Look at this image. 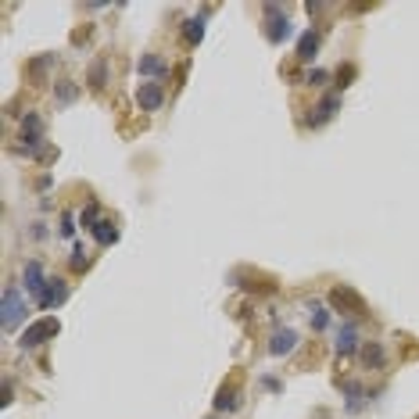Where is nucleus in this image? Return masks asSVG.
<instances>
[{"label": "nucleus", "mask_w": 419, "mask_h": 419, "mask_svg": "<svg viewBox=\"0 0 419 419\" xmlns=\"http://www.w3.org/2000/svg\"><path fill=\"white\" fill-rule=\"evenodd\" d=\"M25 319V301H22V290L18 287H4V297H0V326L4 334L18 330Z\"/></svg>", "instance_id": "obj_1"}, {"label": "nucleus", "mask_w": 419, "mask_h": 419, "mask_svg": "<svg viewBox=\"0 0 419 419\" xmlns=\"http://www.w3.org/2000/svg\"><path fill=\"white\" fill-rule=\"evenodd\" d=\"M261 18H266V36L273 43H283L290 36V15L280 4H261Z\"/></svg>", "instance_id": "obj_2"}, {"label": "nucleus", "mask_w": 419, "mask_h": 419, "mask_svg": "<svg viewBox=\"0 0 419 419\" xmlns=\"http://www.w3.org/2000/svg\"><path fill=\"white\" fill-rule=\"evenodd\" d=\"M61 334V323L54 319V316H47V319H40V323H33L25 334H22V341H18V348L22 351H33V348H40V344H47L50 337H58Z\"/></svg>", "instance_id": "obj_3"}, {"label": "nucleus", "mask_w": 419, "mask_h": 419, "mask_svg": "<svg viewBox=\"0 0 419 419\" xmlns=\"http://www.w3.org/2000/svg\"><path fill=\"white\" fill-rule=\"evenodd\" d=\"M40 140H43V119H40L36 112H29V115L22 119V129H18V151H22V154H36Z\"/></svg>", "instance_id": "obj_4"}, {"label": "nucleus", "mask_w": 419, "mask_h": 419, "mask_svg": "<svg viewBox=\"0 0 419 419\" xmlns=\"http://www.w3.org/2000/svg\"><path fill=\"white\" fill-rule=\"evenodd\" d=\"M330 308L344 312V316H365L362 297H358L355 290H348V287H334V290H330Z\"/></svg>", "instance_id": "obj_5"}, {"label": "nucleus", "mask_w": 419, "mask_h": 419, "mask_svg": "<svg viewBox=\"0 0 419 419\" xmlns=\"http://www.w3.org/2000/svg\"><path fill=\"white\" fill-rule=\"evenodd\" d=\"M266 348H269V355H276V358L290 355V351L297 348V330H294V326H276Z\"/></svg>", "instance_id": "obj_6"}, {"label": "nucleus", "mask_w": 419, "mask_h": 419, "mask_svg": "<svg viewBox=\"0 0 419 419\" xmlns=\"http://www.w3.org/2000/svg\"><path fill=\"white\" fill-rule=\"evenodd\" d=\"M136 104H140V112H158L162 104H165L162 83H143V86L136 90Z\"/></svg>", "instance_id": "obj_7"}, {"label": "nucleus", "mask_w": 419, "mask_h": 419, "mask_svg": "<svg viewBox=\"0 0 419 419\" xmlns=\"http://www.w3.org/2000/svg\"><path fill=\"white\" fill-rule=\"evenodd\" d=\"M65 297H69V287H65V280H47V287H43V294L36 297V305H40L43 312H50V308H58Z\"/></svg>", "instance_id": "obj_8"}, {"label": "nucleus", "mask_w": 419, "mask_h": 419, "mask_svg": "<svg viewBox=\"0 0 419 419\" xmlns=\"http://www.w3.org/2000/svg\"><path fill=\"white\" fill-rule=\"evenodd\" d=\"M22 287H25L33 297H40V294H43L47 276H43V266H40V261H25V266H22Z\"/></svg>", "instance_id": "obj_9"}, {"label": "nucleus", "mask_w": 419, "mask_h": 419, "mask_svg": "<svg viewBox=\"0 0 419 419\" xmlns=\"http://www.w3.org/2000/svg\"><path fill=\"white\" fill-rule=\"evenodd\" d=\"M355 351H362V348H358V326L348 319V323L341 326V334H337V358H348V355H355Z\"/></svg>", "instance_id": "obj_10"}, {"label": "nucleus", "mask_w": 419, "mask_h": 419, "mask_svg": "<svg viewBox=\"0 0 419 419\" xmlns=\"http://www.w3.org/2000/svg\"><path fill=\"white\" fill-rule=\"evenodd\" d=\"M136 69H140V76H151L154 83H162V79L169 76V65H165L158 54H143V58L136 61Z\"/></svg>", "instance_id": "obj_11"}, {"label": "nucleus", "mask_w": 419, "mask_h": 419, "mask_svg": "<svg viewBox=\"0 0 419 419\" xmlns=\"http://www.w3.org/2000/svg\"><path fill=\"white\" fill-rule=\"evenodd\" d=\"M358 358H362L365 370H380V365L387 362V351H384V344H380V341H370V344H362Z\"/></svg>", "instance_id": "obj_12"}, {"label": "nucleus", "mask_w": 419, "mask_h": 419, "mask_svg": "<svg viewBox=\"0 0 419 419\" xmlns=\"http://www.w3.org/2000/svg\"><path fill=\"white\" fill-rule=\"evenodd\" d=\"M337 108H341V97H337V93H330L323 104H316V108H312L316 115H308V126H323V122H330V119L337 115Z\"/></svg>", "instance_id": "obj_13"}, {"label": "nucleus", "mask_w": 419, "mask_h": 419, "mask_svg": "<svg viewBox=\"0 0 419 419\" xmlns=\"http://www.w3.org/2000/svg\"><path fill=\"white\" fill-rule=\"evenodd\" d=\"M319 33L316 29H308V33H301V40H297V61H316V54H319Z\"/></svg>", "instance_id": "obj_14"}, {"label": "nucleus", "mask_w": 419, "mask_h": 419, "mask_svg": "<svg viewBox=\"0 0 419 419\" xmlns=\"http://www.w3.org/2000/svg\"><path fill=\"white\" fill-rule=\"evenodd\" d=\"M216 412H237L240 408V391L233 387V384H223L219 391H216Z\"/></svg>", "instance_id": "obj_15"}, {"label": "nucleus", "mask_w": 419, "mask_h": 419, "mask_svg": "<svg viewBox=\"0 0 419 419\" xmlns=\"http://www.w3.org/2000/svg\"><path fill=\"white\" fill-rule=\"evenodd\" d=\"M93 240H97L100 247H112V244L119 240V226H115L112 219H100V223L93 226Z\"/></svg>", "instance_id": "obj_16"}, {"label": "nucleus", "mask_w": 419, "mask_h": 419, "mask_svg": "<svg viewBox=\"0 0 419 419\" xmlns=\"http://www.w3.org/2000/svg\"><path fill=\"white\" fill-rule=\"evenodd\" d=\"M86 79H90V90H104V86H108V61H104V58H97L93 65H90V72H86Z\"/></svg>", "instance_id": "obj_17"}, {"label": "nucleus", "mask_w": 419, "mask_h": 419, "mask_svg": "<svg viewBox=\"0 0 419 419\" xmlns=\"http://www.w3.org/2000/svg\"><path fill=\"white\" fill-rule=\"evenodd\" d=\"M308 312H312V330H316V334H323V330L330 326V305H323V301H312V305H308Z\"/></svg>", "instance_id": "obj_18"}, {"label": "nucleus", "mask_w": 419, "mask_h": 419, "mask_svg": "<svg viewBox=\"0 0 419 419\" xmlns=\"http://www.w3.org/2000/svg\"><path fill=\"white\" fill-rule=\"evenodd\" d=\"M183 36H187L190 47H197V43L204 40V18H187V22H183Z\"/></svg>", "instance_id": "obj_19"}, {"label": "nucleus", "mask_w": 419, "mask_h": 419, "mask_svg": "<svg viewBox=\"0 0 419 419\" xmlns=\"http://www.w3.org/2000/svg\"><path fill=\"white\" fill-rule=\"evenodd\" d=\"M97 223H100V204L93 201V204H86V208H83V216H79V226L93 233V226H97Z\"/></svg>", "instance_id": "obj_20"}, {"label": "nucleus", "mask_w": 419, "mask_h": 419, "mask_svg": "<svg viewBox=\"0 0 419 419\" xmlns=\"http://www.w3.org/2000/svg\"><path fill=\"white\" fill-rule=\"evenodd\" d=\"M305 83H308V86H326V83H334V72H326V69H312V72L305 76Z\"/></svg>", "instance_id": "obj_21"}, {"label": "nucleus", "mask_w": 419, "mask_h": 419, "mask_svg": "<svg viewBox=\"0 0 419 419\" xmlns=\"http://www.w3.org/2000/svg\"><path fill=\"white\" fill-rule=\"evenodd\" d=\"M351 79H355V65H341V69L334 72V83H337V90H348V86H351Z\"/></svg>", "instance_id": "obj_22"}, {"label": "nucleus", "mask_w": 419, "mask_h": 419, "mask_svg": "<svg viewBox=\"0 0 419 419\" xmlns=\"http://www.w3.org/2000/svg\"><path fill=\"white\" fill-rule=\"evenodd\" d=\"M54 97H58L61 104H72V100L79 97V90H76V86H72V83L65 79V83H58V86H54Z\"/></svg>", "instance_id": "obj_23"}, {"label": "nucleus", "mask_w": 419, "mask_h": 419, "mask_svg": "<svg viewBox=\"0 0 419 419\" xmlns=\"http://www.w3.org/2000/svg\"><path fill=\"white\" fill-rule=\"evenodd\" d=\"M344 394H348V401H344L348 412H358V408H362V387H358V384H348Z\"/></svg>", "instance_id": "obj_24"}, {"label": "nucleus", "mask_w": 419, "mask_h": 419, "mask_svg": "<svg viewBox=\"0 0 419 419\" xmlns=\"http://www.w3.org/2000/svg\"><path fill=\"white\" fill-rule=\"evenodd\" d=\"M72 269H76V273H86V269H90V258H86L83 247H72Z\"/></svg>", "instance_id": "obj_25"}, {"label": "nucleus", "mask_w": 419, "mask_h": 419, "mask_svg": "<svg viewBox=\"0 0 419 419\" xmlns=\"http://www.w3.org/2000/svg\"><path fill=\"white\" fill-rule=\"evenodd\" d=\"M58 233H61L65 240H72V237H76V219H72L69 212L61 216V223H58Z\"/></svg>", "instance_id": "obj_26"}, {"label": "nucleus", "mask_w": 419, "mask_h": 419, "mask_svg": "<svg viewBox=\"0 0 419 419\" xmlns=\"http://www.w3.org/2000/svg\"><path fill=\"white\" fill-rule=\"evenodd\" d=\"M11 401H15V387H11V384H4V391H0V405L8 408Z\"/></svg>", "instance_id": "obj_27"}, {"label": "nucleus", "mask_w": 419, "mask_h": 419, "mask_svg": "<svg viewBox=\"0 0 419 419\" xmlns=\"http://www.w3.org/2000/svg\"><path fill=\"white\" fill-rule=\"evenodd\" d=\"M261 387H269V391H280V380H276V377H269V380H261Z\"/></svg>", "instance_id": "obj_28"}, {"label": "nucleus", "mask_w": 419, "mask_h": 419, "mask_svg": "<svg viewBox=\"0 0 419 419\" xmlns=\"http://www.w3.org/2000/svg\"><path fill=\"white\" fill-rule=\"evenodd\" d=\"M415 419H419V415H415Z\"/></svg>", "instance_id": "obj_29"}]
</instances>
